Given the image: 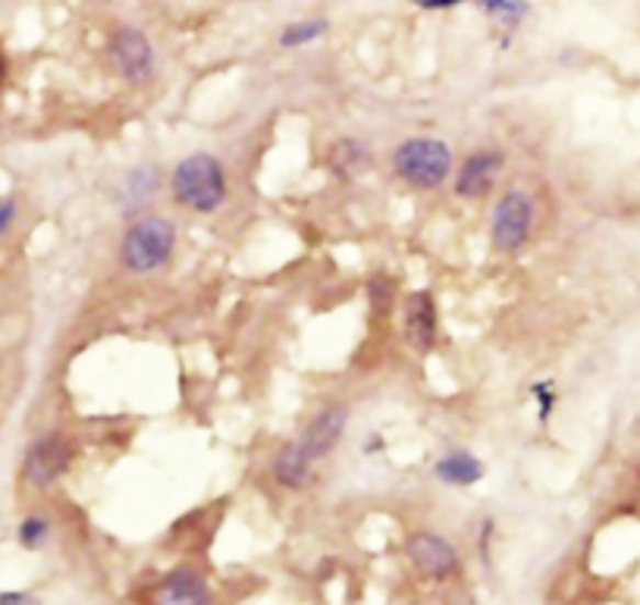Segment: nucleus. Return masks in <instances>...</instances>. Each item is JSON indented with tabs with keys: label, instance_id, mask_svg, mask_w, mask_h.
<instances>
[{
	"label": "nucleus",
	"instance_id": "nucleus-4",
	"mask_svg": "<svg viewBox=\"0 0 640 605\" xmlns=\"http://www.w3.org/2000/svg\"><path fill=\"white\" fill-rule=\"evenodd\" d=\"M534 220H537V204L528 192L512 189L496 201L493 216H490V233L493 245L499 251H518L534 233Z\"/></svg>",
	"mask_w": 640,
	"mask_h": 605
},
{
	"label": "nucleus",
	"instance_id": "nucleus-1",
	"mask_svg": "<svg viewBox=\"0 0 640 605\" xmlns=\"http://www.w3.org/2000/svg\"><path fill=\"white\" fill-rule=\"evenodd\" d=\"M170 189L182 208L195 214H214L226 201V170L214 154H189L170 176Z\"/></svg>",
	"mask_w": 640,
	"mask_h": 605
},
{
	"label": "nucleus",
	"instance_id": "nucleus-12",
	"mask_svg": "<svg viewBox=\"0 0 640 605\" xmlns=\"http://www.w3.org/2000/svg\"><path fill=\"white\" fill-rule=\"evenodd\" d=\"M157 189H160V173H157L155 164H138V167H133L130 173L120 179V189H116L123 214L145 211L155 201Z\"/></svg>",
	"mask_w": 640,
	"mask_h": 605
},
{
	"label": "nucleus",
	"instance_id": "nucleus-9",
	"mask_svg": "<svg viewBox=\"0 0 640 605\" xmlns=\"http://www.w3.org/2000/svg\"><path fill=\"white\" fill-rule=\"evenodd\" d=\"M506 157L499 152H474L471 157H464V164L459 167L456 176V195L459 198H484L496 176L503 173Z\"/></svg>",
	"mask_w": 640,
	"mask_h": 605
},
{
	"label": "nucleus",
	"instance_id": "nucleus-22",
	"mask_svg": "<svg viewBox=\"0 0 640 605\" xmlns=\"http://www.w3.org/2000/svg\"><path fill=\"white\" fill-rule=\"evenodd\" d=\"M390 289H393V285H390L386 280L371 282V295H374V302L380 311H386V307H390Z\"/></svg>",
	"mask_w": 640,
	"mask_h": 605
},
{
	"label": "nucleus",
	"instance_id": "nucleus-19",
	"mask_svg": "<svg viewBox=\"0 0 640 605\" xmlns=\"http://www.w3.org/2000/svg\"><path fill=\"white\" fill-rule=\"evenodd\" d=\"M534 395L540 399V417L547 421V417H550L552 405H555V395H552V386H550V383H537V386H534Z\"/></svg>",
	"mask_w": 640,
	"mask_h": 605
},
{
	"label": "nucleus",
	"instance_id": "nucleus-23",
	"mask_svg": "<svg viewBox=\"0 0 640 605\" xmlns=\"http://www.w3.org/2000/svg\"><path fill=\"white\" fill-rule=\"evenodd\" d=\"M418 7H424V10H449V7H459L456 0H420Z\"/></svg>",
	"mask_w": 640,
	"mask_h": 605
},
{
	"label": "nucleus",
	"instance_id": "nucleus-18",
	"mask_svg": "<svg viewBox=\"0 0 640 605\" xmlns=\"http://www.w3.org/2000/svg\"><path fill=\"white\" fill-rule=\"evenodd\" d=\"M481 7H484V13L506 22H518L528 13V3H515V0H486Z\"/></svg>",
	"mask_w": 640,
	"mask_h": 605
},
{
	"label": "nucleus",
	"instance_id": "nucleus-6",
	"mask_svg": "<svg viewBox=\"0 0 640 605\" xmlns=\"http://www.w3.org/2000/svg\"><path fill=\"white\" fill-rule=\"evenodd\" d=\"M405 552H408L412 564L430 581H446L459 571V552L452 542L442 540L440 534H430V530L412 534L405 542Z\"/></svg>",
	"mask_w": 640,
	"mask_h": 605
},
{
	"label": "nucleus",
	"instance_id": "nucleus-10",
	"mask_svg": "<svg viewBox=\"0 0 640 605\" xmlns=\"http://www.w3.org/2000/svg\"><path fill=\"white\" fill-rule=\"evenodd\" d=\"M346 424H349V408L346 405H327V408H321L311 417L305 436L299 442L317 461V458H324V455H330L336 449V442L346 433Z\"/></svg>",
	"mask_w": 640,
	"mask_h": 605
},
{
	"label": "nucleus",
	"instance_id": "nucleus-13",
	"mask_svg": "<svg viewBox=\"0 0 640 605\" xmlns=\"http://www.w3.org/2000/svg\"><path fill=\"white\" fill-rule=\"evenodd\" d=\"M374 167V152L361 142V138H343L336 142L330 152V170L339 179H358Z\"/></svg>",
	"mask_w": 640,
	"mask_h": 605
},
{
	"label": "nucleus",
	"instance_id": "nucleus-3",
	"mask_svg": "<svg viewBox=\"0 0 640 605\" xmlns=\"http://www.w3.org/2000/svg\"><path fill=\"white\" fill-rule=\"evenodd\" d=\"M393 170L415 189H440L452 173V152L440 138H408L393 152Z\"/></svg>",
	"mask_w": 640,
	"mask_h": 605
},
{
	"label": "nucleus",
	"instance_id": "nucleus-24",
	"mask_svg": "<svg viewBox=\"0 0 640 605\" xmlns=\"http://www.w3.org/2000/svg\"><path fill=\"white\" fill-rule=\"evenodd\" d=\"M7 76H10V64H7V57H3V51H0V86L7 82Z\"/></svg>",
	"mask_w": 640,
	"mask_h": 605
},
{
	"label": "nucleus",
	"instance_id": "nucleus-14",
	"mask_svg": "<svg viewBox=\"0 0 640 605\" xmlns=\"http://www.w3.org/2000/svg\"><path fill=\"white\" fill-rule=\"evenodd\" d=\"M434 474L440 483H449V486H474L478 480H484V461L478 455L471 452H446L437 461Z\"/></svg>",
	"mask_w": 640,
	"mask_h": 605
},
{
	"label": "nucleus",
	"instance_id": "nucleus-7",
	"mask_svg": "<svg viewBox=\"0 0 640 605\" xmlns=\"http://www.w3.org/2000/svg\"><path fill=\"white\" fill-rule=\"evenodd\" d=\"M111 57L116 69L130 79V82H145L155 72V47L148 42V35L142 29H116L111 38Z\"/></svg>",
	"mask_w": 640,
	"mask_h": 605
},
{
	"label": "nucleus",
	"instance_id": "nucleus-15",
	"mask_svg": "<svg viewBox=\"0 0 640 605\" xmlns=\"http://www.w3.org/2000/svg\"><path fill=\"white\" fill-rule=\"evenodd\" d=\"M311 464H314V458L305 452L302 442H287V446L280 449V455H277V461H273V477H277L280 486L299 490V486L308 483Z\"/></svg>",
	"mask_w": 640,
	"mask_h": 605
},
{
	"label": "nucleus",
	"instance_id": "nucleus-11",
	"mask_svg": "<svg viewBox=\"0 0 640 605\" xmlns=\"http://www.w3.org/2000/svg\"><path fill=\"white\" fill-rule=\"evenodd\" d=\"M437 302L430 292H412L405 299V339L418 351H430L437 343Z\"/></svg>",
	"mask_w": 640,
	"mask_h": 605
},
{
	"label": "nucleus",
	"instance_id": "nucleus-2",
	"mask_svg": "<svg viewBox=\"0 0 640 605\" xmlns=\"http://www.w3.org/2000/svg\"><path fill=\"white\" fill-rule=\"evenodd\" d=\"M177 251V226L167 216H142L120 245L123 267L133 273H155Z\"/></svg>",
	"mask_w": 640,
	"mask_h": 605
},
{
	"label": "nucleus",
	"instance_id": "nucleus-17",
	"mask_svg": "<svg viewBox=\"0 0 640 605\" xmlns=\"http://www.w3.org/2000/svg\"><path fill=\"white\" fill-rule=\"evenodd\" d=\"M16 540L23 542L25 549H42L50 540V520L42 518V515H29V518L20 520Z\"/></svg>",
	"mask_w": 640,
	"mask_h": 605
},
{
	"label": "nucleus",
	"instance_id": "nucleus-20",
	"mask_svg": "<svg viewBox=\"0 0 640 605\" xmlns=\"http://www.w3.org/2000/svg\"><path fill=\"white\" fill-rule=\"evenodd\" d=\"M16 220V201L13 198H0V236L13 226Z\"/></svg>",
	"mask_w": 640,
	"mask_h": 605
},
{
	"label": "nucleus",
	"instance_id": "nucleus-16",
	"mask_svg": "<svg viewBox=\"0 0 640 605\" xmlns=\"http://www.w3.org/2000/svg\"><path fill=\"white\" fill-rule=\"evenodd\" d=\"M327 32V22L324 20H305L295 22V25H287L283 35H280V44L283 47H302V44L317 42L321 35Z\"/></svg>",
	"mask_w": 640,
	"mask_h": 605
},
{
	"label": "nucleus",
	"instance_id": "nucleus-8",
	"mask_svg": "<svg viewBox=\"0 0 640 605\" xmlns=\"http://www.w3.org/2000/svg\"><path fill=\"white\" fill-rule=\"evenodd\" d=\"M211 586L195 568H177L155 586L151 605H211Z\"/></svg>",
	"mask_w": 640,
	"mask_h": 605
},
{
	"label": "nucleus",
	"instance_id": "nucleus-21",
	"mask_svg": "<svg viewBox=\"0 0 640 605\" xmlns=\"http://www.w3.org/2000/svg\"><path fill=\"white\" fill-rule=\"evenodd\" d=\"M0 605H42L32 593H20V590H7L0 593Z\"/></svg>",
	"mask_w": 640,
	"mask_h": 605
},
{
	"label": "nucleus",
	"instance_id": "nucleus-5",
	"mask_svg": "<svg viewBox=\"0 0 640 605\" xmlns=\"http://www.w3.org/2000/svg\"><path fill=\"white\" fill-rule=\"evenodd\" d=\"M69 461H72V446L67 436L60 433L38 436L25 452V480L32 486H50L67 474Z\"/></svg>",
	"mask_w": 640,
	"mask_h": 605
}]
</instances>
